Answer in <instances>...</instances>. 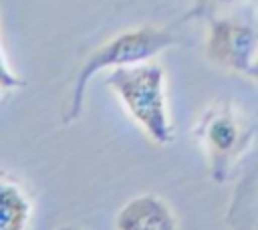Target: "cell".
<instances>
[{"label": "cell", "mask_w": 258, "mask_h": 230, "mask_svg": "<svg viewBox=\"0 0 258 230\" xmlns=\"http://www.w3.org/2000/svg\"><path fill=\"white\" fill-rule=\"evenodd\" d=\"M107 85L151 141L167 145L173 139V125L165 101V71L161 65L147 61L111 69Z\"/></svg>", "instance_id": "cell-1"}, {"label": "cell", "mask_w": 258, "mask_h": 230, "mask_svg": "<svg viewBox=\"0 0 258 230\" xmlns=\"http://www.w3.org/2000/svg\"><path fill=\"white\" fill-rule=\"evenodd\" d=\"M175 42H177V36L165 28L141 26V28L125 30L113 36L111 40H107L105 44L97 46L83 61L77 73V79L69 95V103L64 107L62 121L71 123L81 115L87 85L97 73H101L103 69H119V67H131V65L153 61V56H157L161 50L169 48Z\"/></svg>", "instance_id": "cell-2"}, {"label": "cell", "mask_w": 258, "mask_h": 230, "mask_svg": "<svg viewBox=\"0 0 258 230\" xmlns=\"http://www.w3.org/2000/svg\"><path fill=\"white\" fill-rule=\"evenodd\" d=\"M198 135L208 151L210 174L216 182H226L236 159L246 151L252 131L238 119V115L230 107H214L210 109L200 125Z\"/></svg>", "instance_id": "cell-3"}, {"label": "cell", "mask_w": 258, "mask_h": 230, "mask_svg": "<svg viewBox=\"0 0 258 230\" xmlns=\"http://www.w3.org/2000/svg\"><path fill=\"white\" fill-rule=\"evenodd\" d=\"M258 50V34L244 22L232 18L214 20L206 40L208 56L232 71L248 73Z\"/></svg>", "instance_id": "cell-4"}, {"label": "cell", "mask_w": 258, "mask_h": 230, "mask_svg": "<svg viewBox=\"0 0 258 230\" xmlns=\"http://www.w3.org/2000/svg\"><path fill=\"white\" fill-rule=\"evenodd\" d=\"M117 230H177L171 208L153 194L129 200L115 218Z\"/></svg>", "instance_id": "cell-5"}, {"label": "cell", "mask_w": 258, "mask_h": 230, "mask_svg": "<svg viewBox=\"0 0 258 230\" xmlns=\"http://www.w3.org/2000/svg\"><path fill=\"white\" fill-rule=\"evenodd\" d=\"M32 202L22 186L0 180V230H28Z\"/></svg>", "instance_id": "cell-6"}, {"label": "cell", "mask_w": 258, "mask_h": 230, "mask_svg": "<svg viewBox=\"0 0 258 230\" xmlns=\"http://www.w3.org/2000/svg\"><path fill=\"white\" fill-rule=\"evenodd\" d=\"M18 87H24V81L12 73L0 50V89H18Z\"/></svg>", "instance_id": "cell-7"}, {"label": "cell", "mask_w": 258, "mask_h": 230, "mask_svg": "<svg viewBox=\"0 0 258 230\" xmlns=\"http://www.w3.org/2000/svg\"><path fill=\"white\" fill-rule=\"evenodd\" d=\"M232 2H236V0H200V6L204 8L206 4H232Z\"/></svg>", "instance_id": "cell-8"}, {"label": "cell", "mask_w": 258, "mask_h": 230, "mask_svg": "<svg viewBox=\"0 0 258 230\" xmlns=\"http://www.w3.org/2000/svg\"><path fill=\"white\" fill-rule=\"evenodd\" d=\"M248 75H252V77L258 79V61H254V65H252V69L248 71Z\"/></svg>", "instance_id": "cell-9"}]
</instances>
